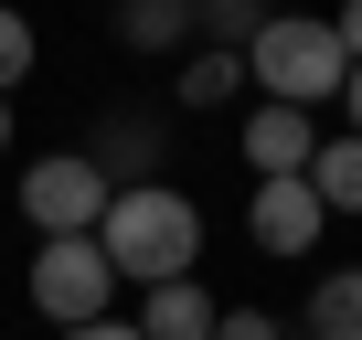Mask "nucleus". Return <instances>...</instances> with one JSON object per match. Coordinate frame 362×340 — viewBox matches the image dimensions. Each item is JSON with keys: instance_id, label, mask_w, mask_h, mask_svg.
<instances>
[{"instance_id": "nucleus-16", "label": "nucleus", "mask_w": 362, "mask_h": 340, "mask_svg": "<svg viewBox=\"0 0 362 340\" xmlns=\"http://www.w3.org/2000/svg\"><path fill=\"white\" fill-rule=\"evenodd\" d=\"M64 340H139V319H96V329H64Z\"/></svg>"}, {"instance_id": "nucleus-1", "label": "nucleus", "mask_w": 362, "mask_h": 340, "mask_svg": "<svg viewBox=\"0 0 362 340\" xmlns=\"http://www.w3.org/2000/svg\"><path fill=\"white\" fill-rule=\"evenodd\" d=\"M96 255L117 266V287H181L203 266V202L192 192H170V181H117L107 224H96Z\"/></svg>"}, {"instance_id": "nucleus-14", "label": "nucleus", "mask_w": 362, "mask_h": 340, "mask_svg": "<svg viewBox=\"0 0 362 340\" xmlns=\"http://www.w3.org/2000/svg\"><path fill=\"white\" fill-rule=\"evenodd\" d=\"M214 340H277V319H267V308H224V329H214Z\"/></svg>"}, {"instance_id": "nucleus-2", "label": "nucleus", "mask_w": 362, "mask_h": 340, "mask_svg": "<svg viewBox=\"0 0 362 340\" xmlns=\"http://www.w3.org/2000/svg\"><path fill=\"white\" fill-rule=\"evenodd\" d=\"M245 85H256V107H341V85H351V54H341V32L330 22H267L256 43H245Z\"/></svg>"}, {"instance_id": "nucleus-7", "label": "nucleus", "mask_w": 362, "mask_h": 340, "mask_svg": "<svg viewBox=\"0 0 362 340\" xmlns=\"http://www.w3.org/2000/svg\"><path fill=\"white\" fill-rule=\"evenodd\" d=\"M214 329H224V308H214L203 277H181V287H149V298H139V340H214Z\"/></svg>"}, {"instance_id": "nucleus-5", "label": "nucleus", "mask_w": 362, "mask_h": 340, "mask_svg": "<svg viewBox=\"0 0 362 340\" xmlns=\"http://www.w3.org/2000/svg\"><path fill=\"white\" fill-rule=\"evenodd\" d=\"M320 192H309V170L298 181H256V202H245V234H256V255H309L320 245Z\"/></svg>"}, {"instance_id": "nucleus-13", "label": "nucleus", "mask_w": 362, "mask_h": 340, "mask_svg": "<svg viewBox=\"0 0 362 340\" xmlns=\"http://www.w3.org/2000/svg\"><path fill=\"white\" fill-rule=\"evenodd\" d=\"M33 54H43V43H33V22H22V11H0V96L33 75Z\"/></svg>"}, {"instance_id": "nucleus-12", "label": "nucleus", "mask_w": 362, "mask_h": 340, "mask_svg": "<svg viewBox=\"0 0 362 340\" xmlns=\"http://www.w3.org/2000/svg\"><path fill=\"white\" fill-rule=\"evenodd\" d=\"M86 159L107 170V181H117V170H149V159H160V128H149V117H117V128H96Z\"/></svg>"}, {"instance_id": "nucleus-6", "label": "nucleus", "mask_w": 362, "mask_h": 340, "mask_svg": "<svg viewBox=\"0 0 362 340\" xmlns=\"http://www.w3.org/2000/svg\"><path fill=\"white\" fill-rule=\"evenodd\" d=\"M309 159H320V128L298 107H256L245 117V170H256V181H298Z\"/></svg>"}, {"instance_id": "nucleus-9", "label": "nucleus", "mask_w": 362, "mask_h": 340, "mask_svg": "<svg viewBox=\"0 0 362 340\" xmlns=\"http://www.w3.org/2000/svg\"><path fill=\"white\" fill-rule=\"evenodd\" d=\"M309 192H320V213H362V138H351V128H341V138H320Z\"/></svg>"}, {"instance_id": "nucleus-8", "label": "nucleus", "mask_w": 362, "mask_h": 340, "mask_svg": "<svg viewBox=\"0 0 362 340\" xmlns=\"http://www.w3.org/2000/svg\"><path fill=\"white\" fill-rule=\"evenodd\" d=\"M192 32H203V0H128V11H117V43L128 54H170Z\"/></svg>"}, {"instance_id": "nucleus-10", "label": "nucleus", "mask_w": 362, "mask_h": 340, "mask_svg": "<svg viewBox=\"0 0 362 340\" xmlns=\"http://www.w3.org/2000/svg\"><path fill=\"white\" fill-rule=\"evenodd\" d=\"M309 340H362V266L309 287Z\"/></svg>"}, {"instance_id": "nucleus-4", "label": "nucleus", "mask_w": 362, "mask_h": 340, "mask_svg": "<svg viewBox=\"0 0 362 340\" xmlns=\"http://www.w3.org/2000/svg\"><path fill=\"white\" fill-rule=\"evenodd\" d=\"M33 308H43L54 329H96V319H117V266L96 255V234H64V245L33 255Z\"/></svg>"}, {"instance_id": "nucleus-11", "label": "nucleus", "mask_w": 362, "mask_h": 340, "mask_svg": "<svg viewBox=\"0 0 362 340\" xmlns=\"http://www.w3.org/2000/svg\"><path fill=\"white\" fill-rule=\"evenodd\" d=\"M245 96V54H192V64H181V107H235Z\"/></svg>"}, {"instance_id": "nucleus-15", "label": "nucleus", "mask_w": 362, "mask_h": 340, "mask_svg": "<svg viewBox=\"0 0 362 340\" xmlns=\"http://www.w3.org/2000/svg\"><path fill=\"white\" fill-rule=\"evenodd\" d=\"M330 32H341V54H351V64H362V0H351V11H341V22H330Z\"/></svg>"}, {"instance_id": "nucleus-18", "label": "nucleus", "mask_w": 362, "mask_h": 340, "mask_svg": "<svg viewBox=\"0 0 362 340\" xmlns=\"http://www.w3.org/2000/svg\"><path fill=\"white\" fill-rule=\"evenodd\" d=\"M0 159H11V96H0Z\"/></svg>"}, {"instance_id": "nucleus-17", "label": "nucleus", "mask_w": 362, "mask_h": 340, "mask_svg": "<svg viewBox=\"0 0 362 340\" xmlns=\"http://www.w3.org/2000/svg\"><path fill=\"white\" fill-rule=\"evenodd\" d=\"M341 117H351V138H362V64H351V85H341Z\"/></svg>"}, {"instance_id": "nucleus-3", "label": "nucleus", "mask_w": 362, "mask_h": 340, "mask_svg": "<svg viewBox=\"0 0 362 340\" xmlns=\"http://www.w3.org/2000/svg\"><path fill=\"white\" fill-rule=\"evenodd\" d=\"M107 202H117V181H107L86 149H54V159H33V170H22V224H33L43 245L96 234V224H107Z\"/></svg>"}]
</instances>
